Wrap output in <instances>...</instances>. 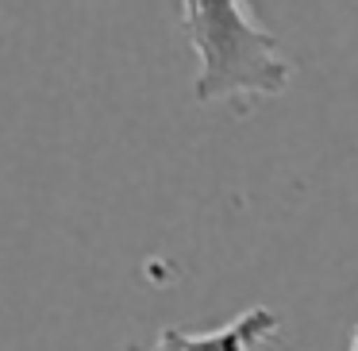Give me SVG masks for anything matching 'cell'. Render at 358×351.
<instances>
[{
    "mask_svg": "<svg viewBox=\"0 0 358 351\" xmlns=\"http://www.w3.org/2000/svg\"><path fill=\"white\" fill-rule=\"evenodd\" d=\"M181 32L196 58L193 93L201 104H247L281 97L293 81V62L250 0H178Z\"/></svg>",
    "mask_w": 358,
    "mask_h": 351,
    "instance_id": "cell-1",
    "label": "cell"
},
{
    "mask_svg": "<svg viewBox=\"0 0 358 351\" xmlns=\"http://www.w3.org/2000/svg\"><path fill=\"white\" fill-rule=\"evenodd\" d=\"M278 312L266 305H250L224 328L208 332H185V328H162L150 351H255L278 332Z\"/></svg>",
    "mask_w": 358,
    "mask_h": 351,
    "instance_id": "cell-2",
    "label": "cell"
},
{
    "mask_svg": "<svg viewBox=\"0 0 358 351\" xmlns=\"http://www.w3.org/2000/svg\"><path fill=\"white\" fill-rule=\"evenodd\" d=\"M350 351H358V328H355V336H350Z\"/></svg>",
    "mask_w": 358,
    "mask_h": 351,
    "instance_id": "cell-3",
    "label": "cell"
}]
</instances>
